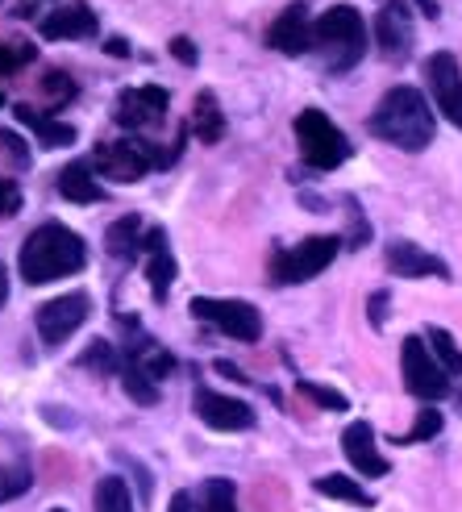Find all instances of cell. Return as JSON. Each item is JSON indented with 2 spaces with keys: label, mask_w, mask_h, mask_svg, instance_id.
<instances>
[{
  "label": "cell",
  "mask_w": 462,
  "mask_h": 512,
  "mask_svg": "<svg viewBox=\"0 0 462 512\" xmlns=\"http://www.w3.org/2000/svg\"><path fill=\"white\" fill-rule=\"evenodd\" d=\"M196 417L209 425V429L238 433V429H250L254 425V408L246 400H238V396H221V392L200 388L196 392Z\"/></svg>",
  "instance_id": "14"
},
{
  "label": "cell",
  "mask_w": 462,
  "mask_h": 512,
  "mask_svg": "<svg viewBox=\"0 0 462 512\" xmlns=\"http://www.w3.org/2000/svg\"><path fill=\"white\" fill-rule=\"evenodd\" d=\"M30 483H34L30 467H25V463H5V467H0V504L17 500L21 492H30Z\"/></svg>",
  "instance_id": "27"
},
{
  "label": "cell",
  "mask_w": 462,
  "mask_h": 512,
  "mask_svg": "<svg viewBox=\"0 0 462 512\" xmlns=\"http://www.w3.org/2000/svg\"><path fill=\"white\" fill-rule=\"evenodd\" d=\"M105 246H109V254L113 259H121V263H130L134 254H138V246H146V234H142V217H121V221H113L109 225V234H105Z\"/></svg>",
  "instance_id": "22"
},
{
  "label": "cell",
  "mask_w": 462,
  "mask_h": 512,
  "mask_svg": "<svg viewBox=\"0 0 462 512\" xmlns=\"http://www.w3.org/2000/svg\"><path fill=\"white\" fill-rule=\"evenodd\" d=\"M42 92L55 100V109H59V105H71L80 88H75V80H71L67 71H46V75H42Z\"/></svg>",
  "instance_id": "30"
},
{
  "label": "cell",
  "mask_w": 462,
  "mask_h": 512,
  "mask_svg": "<svg viewBox=\"0 0 462 512\" xmlns=\"http://www.w3.org/2000/svg\"><path fill=\"white\" fill-rule=\"evenodd\" d=\"M317 50L325 55V67L333 75L350 71L358 59L367 55V25L350 5H333L317 17Z\"/></svg>",
  "instance_id": "3"
},
{
  "label": "cell",
  "mask_w": 462,
  "mask_h": 512,
  "mask_svg": "<svg viewBox=\"0 0 462 512\" xmlns=\"http://www.w3.org/2000/svg\"><path fill=\"white\" fill-rule=\"evenodd\" d=\"M96 512H134V500H130V488H125L121 475H105L96 483V500H92Z\"/></svg>",
  "instance_id": "24"
},
{
  "label": "cell",
  "mask_w": 462,
  "mask_h": 512,
  "mask_svg": "<svg viewBox=\"0 0 462 512\" xmlns=\"http://www.w3.org/2000/svg\"><path fill=\"white\" fill-rule=\"evenodd\" d=\"M171 92L167 88H125L113 105V121L121 130H146V125H159L167 117Z\"/></svg>",
  "instance_id": "12"
},
{
  "label": "cell",
  "mask_w": 462,
  "mask_h": 512,
  "mask_svg": "<svg viewBox=\"0 0 462 512\" xmlns=\"http://www.w3.org/2000/svg\"><path fill=\"white\" fill-rule=\"evenodd\" d=\"M429 346H433V354H438V363L446 367V375H462V350L454 346V338L446 334V329L433 325L429 329Z\"/></svg>",
  "instance_id": "28"
},
{
  "label": "cell",
  "mask_w": 462,
  "mask_h": 512,
  "mask_svg": "<svg viewBox=\"0 0 462 512\" xmlns=\"http://www.w3.org/2000/svg\"><path fill=\"white\" fill-rule=\"evenodd\" d=\"M188 130L200 138V142H221L225 138V117H221V105L213 92H200L196 105H192V117H188Z\"/></svg>",
  "instance_id": "20"
},
{
  "label": "cell",
  "mask_w": 462,
  "mask_h": 512,
  "mask_svg": "<svg viewBox=\"0 0 462 512\" xmlns=\"http://www.w3.org/2000/svg\"><path fill=\"white\" fill-rule=\"evenodd\" d=\"M88 263V246L75 229L59 225V221H46L38 225L30 238L21 242L17 254V267L25 284H55V279H67L75 271H84Z\"/></svg>",
  "instance_id": "1"
},
{
  "label": "cell",
  "mask_w": 462,
  "mask_h": 512,
  "mask_svg": "<svg viewBox=\"0 0 462 512\" xmlns=\"http://www.w3.org/2000/svg\"><path fill=\"white\" fill-rule=\"evenodd\" d=\"M296 142H300V159L313 171H338L350 159V142L346 134L333 125L321 109H304L296 117Z\"/></svg>",
  "instance_id": "4"
},
{
  "label": "cell",
  "mask_w": 462,
  "mask_h": 512,
  "mask_svg": "<svg viewBox=\"0 0 462 512\" xmlns=\"http://www.w3.org/2000/svg\"><path fill=\"white\" fill-rule=\"evenodd\" d=\"M192 317L221 329L234 342H259L263 338V317L254 304L246 300H217V296H196L192 300Z\"/></svg>",
  "instance_id": "6"
},
{
  "label": "cell",
  "mask_w": 462,
  "mask_h": 512,
  "mask_svg": "<svg viewBox=\"0 0 462 512\" xmlns=\"http://www.w3.org/2000/svg\"><path fill=\"white\" fill-rule=\"evenodd\" d=\"M88 313H92L88 292H67V296L46 300L38 309V317H34V325H38V334H42L46 346H63L75 329L88 321Z\"/></svg>",
  "instance_id": "9"
},
{
  "label": "cell",
  "mask_w": 462,
  "mask_h": 512,
  "mask_svg": "<svg viewBox=\"0 0 462 512\" xmlns=\"http://www.w3.org/2000/svg\"><path fill=\"white\" fill-rule=\"evenodd\" d=\"M400 363H404V388L417 400H446L450 396V375L421 338H404Z\"/></svg>",
  "instance_id": "8"
},
{
  "label": "cell",
  "mask_w": 462,
  "mask_h": 512,
  "mask_svg": "<svg viewBox=\"0 0 462 512\" xmlns=\"http://www.w3.org/2000/svg\"><path fill=\"white\" fill-rule=\"evenodd\" d=\"M383 263H388L392 275H404V279H421V275H433V279H450L446 263L438 254H429L413 242H392L388 254H383Z\"/></svg>",
  "instance_id": "16"
},
{
  "label": "cell",
  "mask_w": 462,
  "mask_h": 512,
  "mask_svg": "<svg viewBox=\"0 0 462 512\" xmlns=\"http://www.w3.org/2000/svg\"><path fill=\"white\" fill-rule=\"evenodd\" d=\"M417 5L425 9V17H438V5H433V0H417Z\"/></svg>",
  "instance_id": "41"
},
{
  "label": "cell",
  "mask_w": 462,
  "mask_h": 512,
  "mask_svg": "<svg viewBox=\"0 0 462 512\" xmlns=\"http://www.w3.org/2000/svg\"><path fill=\"white\" fill-rule=\"evenodd\" d=\"M150 167H167V155L142 138H109V142H96L92 150V171L117 179V184H134Z\"/></svg>",
  "instance_id": "5"
},
{
  "label": "cell",
  "mask_w": 462,
  "mask_h": 512,
  "mask_svg": "<svg viewBox=\"0 0 462 512\" xmlns=\"http://www.w3.org/2000/svg\"><path fill=\"white\" fill-rule=\"evenodd\" d=\"M5 300H9V275H5V267H0V309H5Z\"/></svg>",
  "instance_id": "40"
},
{
  "label": "cell",
  "mask_w": 462,
  "mask_h": 512,
  "mask_svg": "<svg viewBox=\"0 0 462 512\" xmlns=\"http://www.w3.org/2000/svg\"><path fill=\"white\" fill-rule=\"evenodd\" d=\"M171 55H175L179 63L196 67V42H192V38H171Z\"/></svg>",
  "instance_id": "37"
},
{
  "label": "cell",
  "mask_w": 462,
  "mask_h": 512,
  "mask_svg": "<svg viewBox=\"0 0 462 512\" xmlns=\"http://www.w3.org/2000/svg\"><path fill=\"white\" fill-rule=\"evenodd\" d=\"M55 512H63V508H55Z\"/></svg>",
  "instance_id": "42"
},
{
  "label": "cell",
  "mask_w": 462,
  "mask_h": 512,
  "mask_svg": "<svg viewBox=\"0 0 462 512\" xmlns=\"http://www.w3.org/2000/svg\"><path fill=\"white\" fill-rule=\"evenodd\" d=\"M425 80L433 92V105L442 109V117L454 125V130H462V71H458L450 50H438V55L425 59Z\"/></svg>",
  "instance_id": "10"
},
{
  "label": "cell",
  "mask_w": 462,
  "mask_h": 512,
  "mask_svg": "<svg viewBox=\"0 0 462 512\" xmlns=\"http://www.w3.org/2000/svg\"><path fill=\"white\" fill-rule=\"evenodd\" d=\"M388 300H392L388 292H375V296H371V304H367V317H371V325H375V329H383V321H388Z\"/></svg>",
  "instance_id": "36"
},
{
  "label": "cell",
  "mask_w": 462,
  "mask_h": 512,
  "mask_svg": "<svg viewBox=\"0 0 462 512\" xmlns=\"http://www.w3.org/2000/svg\"><path fill=\"white\" fill-rule=\"evenodd\" d=\"M80 367H92V371H100V375H109V371H121V358L113 354L109 342H92V346L80 354Z\"/></svg>",
  "instance_id": "31"
},
{
  "label": "cell",
  "mask_w": 462,
  "mask_h": 512,
  "mask_svg": "<svg viewBox=\"0 0 462 512\" xmlns=\"http://www.w3.org/2000/svg\"><path fill=\"white\" fill-rule=\"evenodd\" d=\"M0 150H5L9 155V163L13 167H30V146H25V138L21 134H13V130H0Z\"/></svg>",
  "instance_id": "34"
},
{
  "label": "cell",
  "mask_w": 462,
  "mask_h": 512,
  "mask_svg": "<svg viewBox=\"0 0 462 512\" xmlns=\"http://www.w3.org/2000/svg\"><path fill=\"white\" fill-rule=\"evenodd\" d=\"M171 512H204V508H196V500L188 492H175L171 496Z\"/></svg>",
  "instance_id": "38"
},
{
  "label": "cell",
  "mask_w": 462,
  "mask_h": 512,
  "mask_svg": "<svg viewBox=\"0 0 462 512\" xmlns=\"http://www.w3.org/2000/svg\"><path fill=\"white\" fill-rule=\"evenodd\" d=\"M438 433H442V413L438 408H421L413 429H408L400 442H429V438H438Z\"/></svg>",
  "instance_id": "33"
},
{
  "label": "cell",
  "mask_w": 462,
  "mask_h": 512,
  "mask_svg": "<svg viewBox=\"0 0 462 512\" xmlns=\"http://www.w3.org/2000/svg\"><path fill=\"white\" fill-rule=\"evenodd\" d=\"M338 250H342V242L333 234L304 238L300 246L275 254V259H271V279H275V284H304V279L321 275L333 259H338Z\"/></svg>",
  "instance_id": "7"
},
{
  "label": "cell",
  "mask_w": 462,
  "mask_h": 512,
  "mask_svg": "<svg viewBox=\"0 0 462 512\" xmlns=\"http://www.w3.org/2000/svg\"><path fill=\"white\" fill-rule=\"evenodd\" d=\"M342 454H346V463H350L358 475H367V479L388 475V458L375 450V429H371L367 421L346 425V433H342Z\"/></svg>",
  "instance_id": "15"
},
{
  "label": "cell",
  "mask_w": 462,
  "mask_h": 512,
  "mask_svg": "<svg viewBox=\"0 0 462 512\" xmlns=\"http://www.w3.org/2000/svg\"><path fill=\"white\" fill-rule=\"evenodd\" d=\"M38 30L50 42H84L96 34V13L88 5H63L55 13H46Z\"/></svg>",
  "instance_id": "17"
},
{
  "label": "cell",
  "mask_w": 462,
  "mask_h": 512,
  "mask_svg": "<svg viewBox=\"0 0 462 512\" xmlns=\"http://www.w3.org/2000/svg\"><path fill=\"white\" fill-rule=\"evenodd\" d=\"M200 508L204 512H238V488H234V479H209V483H204Z\"/></svg>",
  "instance_id": "26"
},
{
  "label": "cell",
  "mask_w": 462,
  "mask_h": 512,
  "mask_svg": "<svg viewBox=\"0 0 462 512\" xmlns=\"http://www.w3.org/2000/svg\"><path fill=\"white\" fill-rule=\"evenodd\" d=\"M21 209V188L13 179H0V217H13Z\"/></svg>",
  "instance_id": "35"
},
{
  "label": "cell",
  "mask_w": 462,
  "mask_h": 512,
  "mask_svg": "<svg viewBox=\"0 0 462 512\" xmlns=\"http://www.w3.org/2000/svg\"><path fill=\"white\" fill-rule=\"evenodd\" d=\"M413 13H408L404 0H383V9L375 17V42L383 50V59L388 63H408V55H413Z\"/></svg>",
  "instance_id": "11"
},
{
  "label": "cell",
  "mask_w": 462,
  "mask_h": 512,
  "mask_svg": "<svg viewBox=\"0 0 462 512\" xmlns=\"http://www.w3.org/2000/svg\"><path fill=\"white\" fill-rule=\"evenodd\" d=\"M13 117H17V125H30L34 130V138L42 142V146H50V150H67V146H75V130L71 125H63V121H55L50 113H38L34 105H17L13 109Z\"/></svg>",
  "instance_id": "19"
},
{
  "label": "cell",
  "mask_w": 462,
  "mask_h": 512,
  "mask_svg": "<svg viewBox=\"0 0 462 512\" xmlns=\"http://www.w3.org/2000/svg\"><path fill=\"white\" fill-rule=\"evenodd\" d=\"M59 192L71 200V204H100L105 200V192H100L96 175L88 163H67L63 175H59Z\"/></svg>",
  "instance_id": "21"
},
{
  "label": "cell",
  "mask_w": 462,
  "mask_h": 512,
  "mask_svg": "<svg viewBox=\"0 0 462 512\" xmlns=\"http://www.w3.org/2000/svg\"><path fill=\"white\" fill-rule=\"evenodd\" d=\"M367 125L379 142H392V146L408 150V155H413V150H425L433 142V109H429V100L408 84L383 92V100L375 105Z\"/></svg>",
  "instance_id": "2"
},
{
  "label": "cell",
  "mask_w": 462,
  "mask_h": 512,
  "mask_svg": "<svg viewBox=\"0 0 462 512\" xmlns=\"http://www.w3.org/2000/svg\"><path fill=\"white\" fill-rule=\"evenodd\" d=\"M146 284L154 292V304H163L171 284H175V259H171V250H167V234L163 229H146Z\"/></svg>",
  "instance_id": "18"
},
{
  "label": "cell",
  "mask_w": 462,
  "mask_h": 512,
  "mask_svg": "<svg viewBox=\"0 0 462 512\" xmlns=\"http://www.w3.org/2000/svg\"><path fill=\"white\" fill-rule=\"evenodd\" d=\"M317 492L329 496V500H342V504H354V508H371L375 500L358 488V483L350 475H321L317 479Z\"/></svg>",
  "instance_id": "23"
},
{
  "label": "cell",
  "mask_w": 462,
  "mask_h": 512,
  "mask_svg": "<svg viewBox=\"0 0 462 512\" xmlns=\"http://www.w3.org/2000/svg\"><path fill=\"white\" fill-rule=\"evenodd\" d=\"M121 383H125V392H130L138 404H154V400H159V388H154V379L134 363V358H125V354H121Z\"/></svg>",
  "instance_id": "25"
},
{
  "label": "cell",
  "mask_w": 462,
  "mask_h": 512,
  "mask_svg": "<svg viewBox=\"0 0 462 512\" xmlns=\"http://www.w3.org/2000/svg\"><path fill=\"white\" fill-rule=\"evenodd\" d=\"M0 105H5V100H0Z\"/></svg>",
  "instance_id": "43"
},
{
  "label": "cell",
  "mask_w": 462,
  "mask_h": 512,
  "mask_svg": "<svg viewBox=\"0 0 462 512\" xmlns=\"http://www.w3.org/2000/svg\"><path fill=\"white\" fill-rule=\"evenodd\" d=\"M267 46L279 50V55H308L317 46V21L308 17L304 5H288L284 13L275 17V25L267 30Z\"/></svg>",
  "instance_id": "13"
},
{
  "label": "cell",
  "mask_w": 462,
  "mask_h": 512,
  "mask_svg": "<svg viewBox=\"0 0 462 512\" xmlns=\"http://www.w3.org/2000/svg\"><path fill=\"white\" fill-rule=\"evenodd\" d=\"M38 59V46L34 42H9V46H0V75H13L21 67H30Z\"/></svg>",
  "instance_id": "29"
},
{
  "label": "cell",
  "mask_w": 462,
  "mask_h": 512,
  "mask_svg": "<svg viewBox=\"0 0 462 512\" xmlns=\"http://www.w3.org/2000/svg\"><path fill=\"white\" fill-rule=\"evenodd\" d=\"M105 50H109L113 59H125V55H130V42H125V38H109V42H105Z\"/></svg>",
  "instance_id": "39"
},
{
  "label": "cell",
  "mask_w": 462,
  "mask_h": 512,
  "mask_svg": "<svg viewBox=\"0 0 462 512\" xmlns=\"http://www.w3.org/2000/svg\"><path fill=\"white\" fill-rule=\"evenodd\" d=\"M296 392L308 396L313 404H321V408H329V413H346V396H342V392H333V388H321V383L300 379V383H296Z\"/></svg>",
  "instance_id": "32"
}]
</instances>
